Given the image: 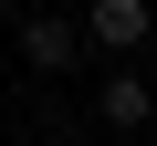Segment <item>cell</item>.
<instances>
[{"instance_id":"6da1fadb","label":"cell","mask_w":157,"mask_h":146,"mask_svg":"<svg viewBox=\"0 0 157 146\" xmlns=\"http://www.w3.org/2000/svg\"><path fill=\"white\" fill-rule=\"evenodd\" d=\"M84 52H94V42H84V21H52V11H32V21H21V63H32V73H73Z\"/></svg>"},{"instance_id":"7a4b0ae2","label":"cell","mask_w":157,"mask_h":146,"mask_svg":"<svg viewBox=\"0 0 157 146\" xmlns=\"http://www.w3.org/2000/svg\"><path fill=\"white\" fill-rule=\"evenodd\" d=\"M157 31V0H84V42H105V52H136Z\"/></svg>"},{"instance_id":"3957f363","label":"cell","mask_w":157,"mask_h":146,"mask_svg":"<svg viewBox=\"0 0 157 146\" xmlns=\"http://www.w3.org/2000/svg\"><path fill=\"white\" fill-rule=\"evenodd\" d=\"M147 115H157V94H147V73H136V63H115V73H105V94H94V125H115V136H136Z\"/></svg>"},{"instance_id":"277c9868","label":"cell","mask_w":157,"mask_h":146,"mask_svg":"<svg viewBox=\"0 0 157 146\" xmlns=\"http://www.w3.org/2000/svg\"><path fill=\"white\" fill-rule=\"evenodd\" d=\"M0 21H11V0H0Z\"/></svg>"}]
</instances>
